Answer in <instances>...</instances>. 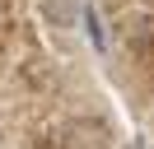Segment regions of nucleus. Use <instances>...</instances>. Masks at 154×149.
Listing matches in <instances>:
<instances>
[{
    "label": "nucleus",
    "mask_w": 154,
    "mask_h": 149,
    "mask_svg": "<svg viewBox=\"0 0 154 149\" xmlns=\"http://www.w3.org/2000/svg\"><path fill=\"white\" fill-rule=\"evenodd\" d=\"M42 19L51 28H75V14H79V0H42Z\"/></svg>",
    "instance_id": "obj_1"
},
{
    "label": "nucleus",
    "mask_w": 154,
    "mask_h": 149,
    "mask_svg": "<svg viewBox=\"0 0 154 149\" xmlns=\"http://www.w3.org/2000/svg\"><path fill=\"white\" fill-rule=\"evenodd\" d=\"M103 140H107V130L98 126V121H84V126L70 130V149H107Z\"/></svg>",
    "instance_id": "obj_2"
},
{
    "label": "nucleus",
    "mask_w": 154,
    "mask_h": 149,
    "mask_svg": "<svg viewBox=\"0 0 154 149\" xmlns=\"http://www.w3.org/2000/svg\"><path fill=\"white\" fill-rule=\"evenodd\" d=\"M126 149H154V144H145V140H135V144H126Z\"/></svg>",
    "instance_id": "obj_3"
}]
</instances>
